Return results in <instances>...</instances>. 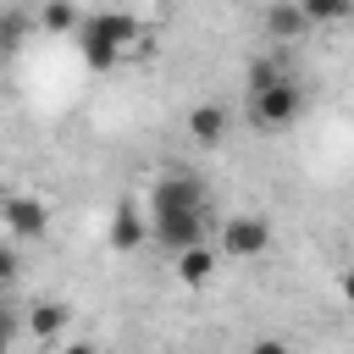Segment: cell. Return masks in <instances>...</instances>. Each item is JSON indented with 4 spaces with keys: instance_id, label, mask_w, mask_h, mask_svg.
Listing matches in <instances>:
<instances>
[{
    "instance_id": "1",
    "label": "cell",
    "mask_w": 354,
    "mask_h": 354,
    "mask_svg": "<svg viewBox=\"0 0 354 354\" xmlns=\"http://www.w3.org/2000/svg\"><path fill=\"white\" fill-rule=\"evenodd\" d=\"M144 216H149V238L177 254V249H188L210 232V194L194 171H160Z\"/></svg>"
},
{
    "instance_id": "2",
    "label": "cell",
    "mask_w": 354,
    "mask_h": 354,
    "mask_svg": "<svg viewBox=\"0 0 354 354\" xmlns=\"http://www.w3.org/2000/svg\"><path fill=\"white\" fill-rule=\"evenodd\" d=\"M77 55L88 61V72H116L133 50H149V28L116 6H100V11H83L77 22Z\"/></svg>"
},
{
    "instance_id": "3",
    "label": "cell",
    "mask_w": 354,
    "mask_h": 354,
    "mask_svg": "<svg viewBox=\"0 0 354 354\" xmlns=\"http://www.w3.org/2000/svg\"><path fill=\"white\" fill-rule=\"evenodd\" d=\"M243 94H249V122L254 127H288L304 111V88L299 77L277 61V55H254L243 72Z\"/></svg>"
},
{
    "instance_id": "4",
    "label": "cell",
    "mask_w": 354,
    "mask_h": 354,
    "mask_svg": "<svg viewBox=\"0 0 354 354\" xmlns=\"http://www.w3.org/2000/svg\"><path fill=\"white\" fill-rule=\"evenodd\" d=\"M216 249H221V260H266L271 254V221L254 216V210L221 216L216 221Z\"/></svg>"
},
{
    "instance_id": "5",
    "label": "cell",
    "mask_w": 354,
    "mask_h": 354,
    "mask_svg": "<svg viewBox=\"0 0 354 354\" xmlns=\"http://www.w3.org/2000/svg\"><path fill=\"white\" fill-rule=\"evenodd\" d=\"M0 227L17 238V243H33V238H44L50 232V205L39 199V194H6V205H0Z\"/></svg>"
},
{
    "instance_id": "6",
    "label": "cell",
    "mask_w": 354,
    "mask_h": 354,
    "mask_svg": "<svg viewBox=\"0 0 354 354\" xmlns=\"http://www.w3.org/2000/svg\"><path fill=\"white\" fill-rule=\"evenodd\" d=\"M171 260H177V282H183V288H205V282H216V271H221V249L205 243V238L188 243V249H177Z\"/></svg>"
},
{
    "instance_id": "7",
    "label": "cell",
    "mask_w": 354,
    "mask_h": 354,
    "mask_svg": "<svg viewBox=\"0 0 354 354\" xmlns=\"http://www.w3.org/2000/svg\"><path fill=\"white\" fill-rule=\"evenodd\" d=\"M105 238H111V249H116V254H133V249L149 238V216H144L133 199H122V205L111 210V227H105Z\"/></svg>"
},
{
    "instance_id": "8",
    "label": "cell",
    "mask_w": 354,
    "mask_h": 354,
    "mask_svg": "<svg viewBox=\"0 0 354 354\" xmlns=\"http://www.w3.org/2000/svg\"><path fill=\"white\" fill-rule=\"evenodd\" d=\"M227 127H232V116H227L221 100H199V105L188 111V133H194L199 149H216V144L227 138Z\"/></svg>"
},
{
    "instance_id": "9",
    "label": "cell",
    "mask_w": 354,
    "mask_h": 354,
    "mask_svg": "<svg viewBox=\"0 0 354 354\" xmlns=\"http://www.w3.org/2000/svg\"><path fill=\"white\" fill-rule=\"evenodd\" d=\"M266 39L271 44H288V39H299L304 28H310V17L299 11V0H266Z\"/></svg>"
},
{
    "instance_id": "10",
    "label": "cell",
    "mask_w": 354,
    "mask_h": 354,
    "mask_svg": "<svg viewBox=\"0 0 354 354\" xmlns=\"http://www.w3.org/2000/svg\"><path fill=\"white\" fill-rule=\"evenodd\" d=\"M66 321H72V310H66V304H61V299H39V304H33V310H28V332H33V337H39V343H55V337H61V326H66Z\"/></svg>"
},
{
    "instance_id": "11",
    "label": "cell",
    "mask_w": 354,
    "mask_h": 354,
    "mask_svg": "<svg viewBox=\"0 0 354 354\" xmlns=\"http://www.w3.org/2000/svg\"><path fill=\"white\" fill-rule=\"evenodd\" d=\"M33 22H39L44 33H77V22H83V11H77L72 0H44Z\"/></svg>"
},
{
    "instance_id": "12",
    "label": "cell",
    "mask_w": 354,
    "mask_h": 354,
    "mask_svg": "<svg viewBox=\"0 0 354 354\" xmlns=\"http://www.w3.org/2000/svg\"><path fill=\"white\" fill-rule=\"evenodd\" d=\"M299 11L310 17V28H332L354 17V0H299Z\"/></svg>"
},
{
    "instance_id": "13",
    "label": "cell",
    "mask_w": 354,
    "mask_h": 354,
    "mask_svg": "<svg viewBox=\"0 0 354 354\" xmlns=\"http://www.w3.org/2000/svg\"><path fill=\"white\" fill-rule=\"evenodd\" d=\"M28 28H33V22H28L22 11H6V17H0V50H22Z\"/></svg>"
},
{
    "instance_id": "14",
    "label": "cell",
    "mask_w": 354,
    "mask_h": 354,
    "mask_svg": "<svg viewBox=\"0 0 354 354\" xmlns=\"http://www.w3.org/2000/svg\"><path fill=\"white\" fill-rule=\"evenodd\" d=\"M17 271H22V254H17V243H0V288H6V282H17Z\"/></svg>"
},
{
    "instance_id": "15",
    "label": "cell",
    "mask_w": 354,
    "mask_h": 354,
    "mask_svg": "<svg viewBox=\"0 0 354 354\" xmlns=\"http://www.w3.org/2000/svg\"><path fill=\"white\" fill-rule=\"evenodd\" d=\"M249 354H293V343H282V337H254Z\"/></svg>"
},
{
    "instance_id": "16",
    "label": "cell",
    "mask_w": 354,
    "mask_h": 354,
    "mask_svg": "<svg viewBox=\"0 0 354 354\" xmlns=\"http://www.w3.org/2000/svg\"><path fill=\"white\" fill-rule=\"evenodd\" d=\"M11 337H17V321L11 310H0V354H11Z\"/></svg>"
},
{
    "instance_id": "17",
    "label": "cell",
    "mask_w": 354,
    "mask_h": 354,
    "mask_svg": "<svg viewBox=\"0 0 354 354\" xmlns=\"http://www.w3.org/2000/svg\"><path fill=\"white\" fill-rule=\"evenodd\" d=\"M55 354H100V348H94V343H88V337H77V343H61V348H55Z\"/></svg>"
},
{
    "instance_id": "18",
    "label": "cell",
    "mask_w": 354,
    "mask_h": 354,
    "mask_svg": "<svg viewBox=\"0 0 354 354\" xmlns=\"http://www.w3.org/2000/svg\"><path fill=\"white\" fill-rule=\"evenodd\" d=\"M343 299H348V304H354V260H348V266H343Z\"/></svg>"
}]
</instances>
